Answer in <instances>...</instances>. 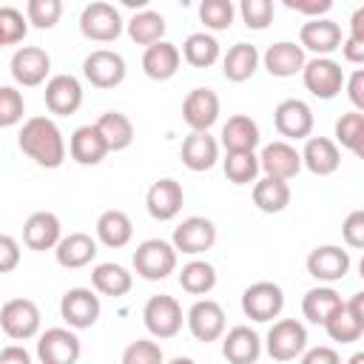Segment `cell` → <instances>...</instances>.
<instances>
[{
  "label": "cell",
  "instance_id": "1",
  "mask_svg": "<svg viewBox=\"0 0 364 364\" xmlns=\"http://www.w3.org/2000/svg\"><path fill=\"white\" fill-rule=\"evenodd\" d=\"M17 145L40 168H60L65 162V139L51 117H28L17 134Z\"/></svg>",
  "mask_w": 364,
  "mask_h": 364
},
{
  "label": "cell",
  "instance_id": "2",
  "mask_svg": "<svg viewBox=\"0 0 364 364\" xmlns=\"http://www.w3.org/2000/svg\"><path fill=\"white\" fill-rule=\"evenodd\" d=\"M134 270L145 282H162L176 270V247L165 239H145L134 250Z\"/></svg>",
  "mask_w": 364,
  "mask_h": 364
},
{
  "label": "cell",
  "instance_id": "3",
  "mask_svg": "<svg viewBox=\"0 0 364 364\" xmlns=\"http://www.w3.org/2000/svg\"><path fill=\"white\" fill-rule=\"evenodd\" d=\"M125 23H122V14L117 6L111 3H102V0H94L88 3L82 11H80V34L85 40H94V43H114L119 34H122Z\"/></svg>",
  "mask_w": 364,
  "mask_h": 364
},
{
  "label": "cell",
  "instance_id": "4",
  "mask_svg": "<svg viewBox=\"0 0 364 364\" xmlns=\"http://www.w3.org/2000/svg\"><path fill=\"white\" fill-rule=\"evenodd\" d=\"M264 350L273 361H293L301 358L307 350V327L299 318H279L264 336Z\"/></svg>",
  "mask_w": 364,
  "mask_h": 364
},
{
  "label": "cell",
  "instance_id": "5",
  "mask_svg": "<svg viewBox=\"0 0 364 364\" xmlns=\"http://www.w3.org/2000/svg\"><path fill=\"white\" fill-rule=\"evenodd\" d=\"M142 321H145V330L154 338H173L182 330V321H185L182 304L168 293L151 296L142 307Z\"/></svg>",
  "mask_w": 364,
  "mask_h": 364
},
{
  "label": "cell",
  "instance_id": "6",
  "mask_svg": "<svg viewBox=\"0 0 364 364\" xmlns=\"http://www.w3.org/2000/svg\"><path fill=\"white\" fill-rule=\"evenodd\" d=\"M40 307L31 299H9L0 307V327L14 341H28L40 333Z\"/></svg>",
  "mask_w": 364,
  "mask_h": 364
},
{
  "label": "cell",
  "instance_id": "7",
  "mask_svg": "<svg viewBox=\"0 0 364 364\" xmlns=\"http://www.w3.org/2000/svg\"><path fill=\"white\" fill-rule=\"evenodd\" d=\"M284 310V290L276 282H253L242 293V313L250 321H273Z\"/></svg>",
  "mask_w": 364,
  "mask_h": 364
},
{
  "label": "cell",
  "instance_id": "8",
  "mask_svg": "<svg viewBox=\"0 0 364 364\" xmlns=\"http://www.w3.org/2000/svg\"><path fill=\"white\" fill-rule=\"evenodd\" d=\"M100 296L91 287H71L60 299V316L71 330H88L100 318Z\"/></svg>",
  "mask_w": 364,
  "mask_h": 364
},
{
  "label": "cell",
  "instance_id": "9",
  "mask_svg": "<svg viewBox=\"0 0 364 364\" xmlns=\"http://www.w3.org/2000/svg\"><path fill=\"white\" fill-rule=\"evenodd\" d=\"M125 60L119 51L111 48H94L85 60H82V77L94 85V88H117L125 80Z\"/></svg>",
  "mask_w": 364,
  "mask_h": 364
},
{
  "label": "cell",
  "instance_id": "10",
  "mask_svg": "<svg viewBox=\"0 0 364 364\" xmlns=\"http://www.w3.org/2000/svg\"><path fill=\"white\" fill-rule=\"evenodd\" d=\"M301 80H304V88L313 97H318V100H333L336 94H341V88L347 82L341 65L333 57H313V60H307V65L301 71Z\"/></svg>",
  "mask_w": 364,
  "mask_h": 364
},
{
  "label": "cell",
  "instance_id": "11",
  "mask_svg": "<svg viewBox=\"0 0 364 364\" xmlns=\"http://www.w3.org/2000/svg\"><path fill=\"white\" fill-rule=\"evenodd\" d=\"M9 71H11V80L23 88H34V85H43L48 71H51V57L46 48L40 46H23L11 54V63H9ZM51 80V77H48Z\"/></svg>",
  "mask_w": 364,
  "mask_h": 364
},
{
  "label": "cell",
  "instance_id": "12",
  "mask_svg": "<svg viewBox=\"0 0 364 364\" xmlns=\"http://www.w3.org/2000/svg\"><path fill=\"white\" fill-rule=\"evenodd\" d=\"M82 347L71 327H48L37 338V358L40 364H77Z\"/></svg>",
  "mask_w": 364,
  "mask_h": 364
},
{
  "label": "cell",
  "instance_id": "13",
  "mask_svg": "<svg viewBox=\"0 0 364 364\" xmlns=\"http://www.w3.org/2000/svg\"><path fill=\"white\" fill-rule=\"evenodd\" d=\"M313 108L304 102V100H296V97H290V100H282L279 105H276V111H273V125H276V131H279V136H284V139H310V134H313Z\"/></svg>",
  "mask_w": 364,
  "mask_h": 364
},
{
  "label": "cell",
  "instance_id": "14",
  "mask_svg": "<svg viewBox=\"0 0 364 364\" xmlns=\"http://www.w3.org/2000/svg\"><path fill=\"white\" fill-rule=\"evenodd\" d=\"M171 245L176 247V253H188V256L208 253L216 245V225L205 216H188L173 228Z\"/></svg>",
  "mask_w": 364,
  "mask_h": 364
},
{
  "label": "cell",
  "instance_id": "15",
  "mask_svg": "<svg viewBox=\"0 0 364 364\" xmlns=\"http://www.w3.org/2000/svg\"><path fill=\"white\" fill-rule=\"evenodd\" d=\"M185 324L196 341H216L225 336V310L213 299H199L185 313Z\"/></svg>",
  "mask_w": 364,
  "mask_h": 364
},
{
  "label": "cell",
  "instance_id": "16",
  "mask_svg": "<svg viewBox=\"0 0 364 364\" xmlns=\"http://www.w3.org/2000/svg\"><path fill=\"white\" fill-rule=\"evenodd\" d=\"M43 100H46V108L54 117H71L82 105V85L74 74H54L46 82Z\"/></svg>",
  "mask_w": 364,
  "mask_h": 364
},
{
  "label": "cell",
  "instance_id": "17",
  "mask_svg": "<svg viewBox=\"0 0 364 364\" xmlns=\"http://www.w3.org/2000/svg\"><path fill=\"white\" fill-rule=\"evenodd\" d=\"M259 165L264 171V176H273V179H293L304 162H301V151H296L287 139H273L262 148L259 154Z\"/></svg>",
  "mask_w": 364,
  "mask_h": 364
},
{
  "label": "cell",
  "instance_id": "18",
  "mask_svg": "<svg viewBox=\"0 0 364 364\" xmlns=\"http://www.w3.org/2000/svg\"><path fill=\"white\" fill-rule=\"evenodd\" d=\"M182 205H185V191H182V185H179L176 179H171V176L156 179V182L148 188V193H145V208H148L151 219H156V222H171V219H176L179 210H182Z\"/></svg>",
  "mask_w": 364,
  "mask_h": 364
},
{
  "label": "cell",
  "instance_id": "19",
  "mask_svg": "<svg viewBox=\"0 0 364 364\" xmlns=\"http://www.w3.org/2000/svg\"><path fill=\"white\" fill-rule=\"evenodd\" d=\"M304 264H307V273L316 282L333 284V282H338V279L347 276V270H350V253L344 247H338V245H318V247H313L307 253V262Z\"/></svg>",
  "mask_w": 364,
  "mask_h": 364
},
{
  "label": "cell",
  "instance_id": "20",
  "mask_svg": "<svg viewBox=\"0 0 364 364\" xmlns=\"http://www.w3.org/2000/svg\"><path fill=\"white\" fill-rule=\"evenodd\" d=\"M23 242L28 250H57V245L63 242V225L60 216L51 210H37L26 219L23 225Z\"/></svg>",
  "mask_w": 364,
  "mask_h": 364
},
{
  "label": "cell",
  "instance_id": "21",
  "mask_svg": "<svg viewBox=\"0 0 364 364\" xmlns=\"http://www.w3.org/2000/svg\"><path fill=\"white\" fill-rule=\"evenodd\" d=\"M341 26L333 23L330 17H318V20H307L299 31V46L313 51L316 57H330L336 48H341Z\"/></svg>",
  "mask_w": 364,
  "mask_h": 364
},
{
  "label": "cell",
  "instance_id": "22",
  "mask_svg": "<svg viewBox=\"0 0 364 364\" xmlns=\"http://www.w3.org/2000/svg\"><path fill=\"white\" fill-rule=\"evenodd\" d=\"M262 63L267 68L270 77H296L304 71L307 65V57H304V48L299 43H290V40H279L273 46H267V51L262 54Z\"/></svg>",
  "mask_w": 364,
  "mask_h": 364
},
{
  "label": "cell",
  "instance_id": "23",
  "mask_svg": "<svg viewBox=\"0 0 364 364\" xmlns=\"http://www.w3.org/2000/svg\"><path fill=\"white\" fill-rule=\"evenodd\" d=\"M182 119L191 131H208L219 119V97L213 88H193L182 100Z\"/></svg>",
  "mask_w": 364,
  "mask_h": 364
},
{
  "label": "cell",
  "instance_id": "24",
  "mask_svg": "<svg viewBox=\"0 0 364 364\" xmlns=\"http://www.w3.org/2000/svg\"><path fill=\"white\" fill-rule=\"evenodd\" d=\"M179 156H182V165L188 171H193V173L210 171L216 165V159H219V142L208 131H191L182 139Z\"/></svg>",
  "mask_w": 364,
  "mask_h": 364
},
{
  "label": "cell",
  "instance_id": "25",
  "mask_svg": "<svg viewBox=\"0 0 364 364\" xmlns=\"http://www.w3.org/2000/svg\"><path fill=\"white\" fill-rule=\"evenodd\" d=\"M222 355L230 364H256L262 355V338L247 324H236L222 336Z\"/></svg>",
  "mask_w": 364,
  "mask_h": 364
},
{
  "label": "cell",
  "instance_id": "26",
  "mask_svg": "<svg viewBox=\"0 0 364 364\" xmlns=\"http://www.w3.org/2000/svg\"><path fill=\"white\" fill-rule=\"evenodd\" d=\"M179 63H182V51L168 40L154 43L142 51V71L148 80H156V82L171 80L179 71Z\"/></svg>",
  "mask_w": 364,
  "mask_h": 364
},
{
  "label": "cell",
  "instance_id": "27",
  "mask_svg": "<svg viewBox=\"0 0 364 364\" xmlns=\"http://www.w3.org/2000/svg\"><path fill=\"white\" fill-rule=\"evenodd\" d=\"M301 162L310 173L316 176H330L338 171L341 165V151L336 145V139H327V136H310L304 142V151H301Z\"/></svg>",
  "mask_w": 364,
  "mask_h": 364
},
{
  "label": "cell",
  "instance_id": "28",
  "mask_svg": "<svg viewBox=\"0 0 364 364\" xmlns=\"http://www.w3.org/2000/svg\"><path fill=\"white\" fill-rule=\"evenodd\" d=\"M68 154L77 165H100L111 151L97 125H80L68 139Z\"/></svg>",
  "mask_w": 364,
  "mask_h": 364
},
{
  "label": "cell",
  "instance_id": "29",
  "mask_svg": "<svg viewBox=\"0 0 364 364\" xmlns=\"http://www.w3.org/2000/svg\"><path fill=\"white\" fill-rule=\"evenodd\" d=\"M54 259L60 267L65 270H77V267H85L97 259V239H91L88 233L82 230H74L68 236H63V242L57 245L54 250Z\"/></svg>",
  "mask_w": 364,
  "mask_h": 364
},
{
  "label": "cell",
  "instance_id": "30",
  "mask_svg": "<svg viewBox=\"0 0 364 364\" xmlns=\"http://www.w3.org/2000/svg\"><path fill=\"white\" fill-rule=\"evenodd\" d=\"M259 48L253 43H236L222 57V74L230 82H247L259 68Z\"/></svg>",
  "mask_w": 364,
  "mask_h": 364
},
{
  "label": "cell",
  "instance_id": "31",
  "mask_svg": "<svg viewBox=\"0 0 364 364\" xmlns=\"http://www.w3.org/2000/svg\"><path fill=\"white\" fill-rule=\"evenodd\" d=\"M259 142H262L259 125L247 114H233L222 125V145H225L228 154L230 151H256Z\"/></svg>",
  "mask_w": 364,
  "mask_h": 364
},
{
  "label": "cell",
  "instance_id": "32",
  "mask_svg": "<svg viewBox=\"0 0 364 364\" xmlns=\"http://www.w3.org/2000/svg\"><path fill=\"white\" fill-rule=\"evenodd\" d=\"M341 307H344L341 296H338L333 287H327V284L307 290L304 299H301V313H304V318H307L310 324H321V327H324Z\"/></svg>",
  "mask_w": 364,
  "mask_h": 364
},
{
  "label": "cell",
  "instance_id": "33",
  "mask_svg": "<svg viewBox=\"0 0 364 364\" xmlns=\"http://www.w3.org/2000/svg\"><path fill=\"white\" fill-rule=\"evenodd\" d=\"M131 236H134V225H131V219H128L125 210L111 208V210L100 213V219H97V239L105 247H114V250L117 247H125L131 242Z\"/></svg>",
  "mask_w": 364,
  "mask_h": 364
},
{
  "label": "cell",
  "instance_id": "34",
  "mask_svg": "<svg viewBox=\"0 0 364 364\" xmlns=\"http://www.w3.org/2000/svg\"><path fill=\"white\" fill-rule=\"evenodd\" d=\"M131 284H134V276L117 262H102L91 270V287L102 296H111V299L125 296L131 290Z\"/></svg>",
  "mask_w": 364,
  "mask_h": 364
},
{
  "label": "cell",
  "instance_id": "35",
  "mask_svg": "<svg viewBox=\"0 0 364 364\" xmlns=\"http://www.w3.org/2000/svg\"><path fill=\"white\" fill-rule=\"evenodd\" d=\"M290 185L284 179H273V176H262L253 185V205L262 213H282L290 205Z\"/></svg>",
  "mask_w": 364,
  "mask_h": 364
},
{
  "label": "cell",
  "instance_id": "36",
  "mask_svg": "<svg viewBox=\"0 0 364 364\" xmlns=\"http://www.w3.org/2000/svg\"><path fill=\"white\" fill-rule=\"evenodd\" d=\"M94 125L102 134L108 151H125L134 142V122L122 111H105V114H100V119Z\"/></svg>",
  "mask_w": 364,
  "mask_h": 364
},
{
  "label": "cell",
  "instance_id": "37",
  "mask_svg": "<svg viewBox=\"0 0 364 364\" xmlns=\"http://www.w3.org/2000/svg\"><path fill=\"white\" fill-rule=\"evenodd\" d=\"M125 31L128 37L136 43V46H154V43H162L165 37V17L159 11H151V9H142L136 11L128 23H125Z\"/></svg>",
  "mask_w": 364,
  "mask_h": 364
},
{
  "label": "cell",
  "instance_id": "38",
  "mask_svg": "<svg viewBox=\"0 0 364 364\" xmlns=\"http://www.w3.org/2000/svg\"><path fill=\"white\" fill-rule=\"evenodd\" d=\"M219 43H216V37L213 34H208V31H193V34H188L185 37V43H182V57H185V63L188 65H193V68H210L216 60H219Z\"/></svg>",
  "mask_w": 364,
  "mask_h": 364
},
{
  "label": "cell",
  "instance_id": "39",
  "mask_svg": "<svg viewBox=\"0 0 364 364\" xmlns=\"http://www.w3.org/2000/svg\"><path fill=\"white\" fill-rule=\"evenodd\" d=\"M179 287L191 296H208L216 287V267L205 259H193L179 270Z\"/></svg>",
  "mask_w": 364,
  "mask_h": 364
},
{
  "label": "cell",
  "instance_id": "40",
  "mask_svg": "<svg viewBox=\"0 0 364 364\" xmlns=\"http://www.w3.org/2000/svg\"><path fill=\"white\" fill-rule=\"evenodd\" d=\"M222 168H225L228 182H233V185H250V182L256 185V176L262 171L256 151H230V154H225Z\"/></svg>",
  "mask_w": 364,
  "mask_h": 364
},
{
  "label": "cell",
  "instance_id": "41",
  "mask_svg": "<svg viewBox=\"0 0 364 364\" xmlns=\"http://www.w3.org/2000/svg\"><path fill=\"white\" fill-rule=\"evenodd\" d=\"M236 6L230 0H202L199 3V20L210 31H228L233 26Z\"/></svg>",
  "mask_w": 364,
  "mask_h": 364
},
{
  "label": "cell",
  "instance_id": "42",
  "mask_svg": "<svg viewBox=\"0 0 364 364\" xmlns=\"http://www.w3.org/2000/svg\"><path fill=\"white\" fill-rule=\"evenodd\" d=\"M28 17L14 9V6H3L0 9V46H14L28 34Z\"/></svg>",
  "mask_w": 364,
  "mask_h": 364
},
{
  "label": "cell",
  "instance_id": "43",
  "mask_svg": "<svg viewBox=\"0 0 364 364\" xmlns=\"http://www.w3.org/2000/svg\"><path fill=\"white\" fill-rule=\"evenodd\" d=\"M324 330H327V336H330L333 341H338V344H353V341H358L361 333H364V327L353 318V313L347 310V304L324 324Z\"/></svg>",
  "mask_w": 364,
  "mask_h": 364
},
{
  "label": "cell",
  "instance_id": "44",
  "mask_svg": "<svg viewBox=\"0 0 364 364\" xmlns=\"http://www.w3.org/2000/svg\"><path fill=\"white\" fill-rule=\"evenodd\" d=\"M26 17L34 28H54L63 17V3L60 0H28Z\"/></svg>",
  "mask_w": 364,
  "mask_h": 364
},
{
  "label": "cell",
  "instance_id": "45",
  "mask_svg": "<svg viewBox=\"0 0 364 364\" xmlns=\"http://www.w3.org/2000/svg\"><path fill=\"white\" fill-rule=\"evenodd\" d=\"M26 111V100L14 85H3L0 88V128H14L23 119Z\"/></svg>",
  "mask_w": 364,
  "mask_h": 364
},
{
  "label": "cell",
  "instance_id": "46",
  "mask_svg": "<svg viewBox=\"0 0 364 364\" xmlns=\"http://www.w3.org/2000/svg\"><path fill=\"white\" fill-rule=\"evenodd\" d=\"M122 364H165V355L156 341L136 338L122 350Z\"/></svg>",
  "mask_w": 364,
  "mask_h": 364
},
{
  "label": "cell",
  "instance_id": "47",
  "mask_svg": "<svg viewBox=\"0 0 364 364\" xmlns=\"http://www.w3.org/2000/svg\"><path fill=\"white\" fill-rule=\"evenodd\" d=\"M239 14H242V20H245L247 28L264 31L273 23V3L270 0H242Z\"/></svg>",
  "mask_w": 364,
  "mask_h": 364
},
{
  "label": "cell",
  "instance_id": "48",
  "mask_svg": "<svg viewBox=\"0 0 364 364\" xmlns=\"http://www.w3.org/2000/svg\"><path fill=\"white\" fill-rule=\"evenodd\" d=\"M361 128H364V114H361V111H347V114H341V117L336 119V145H341V148L350 151V145H353V139L358 136Z\"/></svg>",
  "mask_w": 364,
  "mask_h": 364
},
{
  "label": "cell",
  "instance_id": "49",
  "mask_svg": "<svg viewBox=\"0 0 364 364\" xmlns=\"http://www.w3.org/2000/svg\"><path fill=\"white\" fill-rule=\"evenodd\" d=\"M341 236H344V245L347 247L364 250V208L347 213V219L341 225Z\"/></svg>",
  "mask_w": 364,
  "mask_h": 364
},
{
  "label": "cell",
  "instance_id": "50",
  "mask_svg": "<svg viewBox=\"0 0 364 364\" xmlns=\"http://www.w3.org/2000/svg\"><path fill=\"white\" fill-rule=\"evenodd\" d=\"M20 264V245L11 233L0 236V273H11Z\"/></svg>",
  "mask_w": 364,
  "mask_h": 364
},
{
  "label": "cell",
  "instance_id": "51",
  "mask_svg": "<svg viewBox=\"0 0 364 364\" xmlns=\"http://www.w3.org/2000/svg\"><path fill=\"white\" fill-rule=\"evenodd\" d=\"M284 6L299 11V14H307L310 20H318V17H324L333 9L330 0H284Z\"/></svg>",
  "mask_w": 364,
  "mask_h": 364
},
{
  "label": "cell",
  "instance_id": "52",
  "mask_svg": "<svg viewBox=\"0 0 364 364\" xmlns=\"http://www.w3.org/2000/svg\"><path fill=\"white\" fill-rule=\"evenodd\" d=\"M344 88H347V97H350L353 108L364 114V68H355V71L347 77Z\"/></svg>",
  "mask_w": 364,
  "mask_h": 364
},
{
  "label": "cell",
  "instance_id": "53",
  "mask_svg": "<svg viewBox=\"0 0 364 364\" xmlns=\"http://www.w3.org/2000/svg\"><path fill=\"white\" fill-rule=\"evenodd\" d=\"M299 364H341V358H338V353H336L333 347H324V344H318V347H310V350H304Z\"/></svg>",
  "mask_w": 364,
  "mask_h": 364
},
{
  "label": "cell",
  "instance_id": "54",
  "mask_svg": "<svg viewBox=\"0 0 364 364\" xmlns=\"http://www.w3.org/2000/svg\"><path fill=\"white\" fill-rule=\"evenodd\" d=\"M0 364H31V353L20 344H6L0 350Z\"/></svg>",
  "mask_w": 364,
  "mask_h": 364
},
{
  "label": "cell",
  "instance_id": "55",
  "mask_svg": "<svg viewBox=\"0 0 364 364\" xmlns=\"http://www.w3.org/2000/svg\"><path fill=\"white\" fill-rule=\"evenodd\" d=\"M341 54H344V60H347V63L364 65V43H361V40H353V37H347V40L341 43Z\"/></svg>",
  "mask_w": 364,
  "mask_h": 364
},
{
  "label": "cell",
  "instance_id": "56",
  "mask_svg": "<svg viewBox=\"0 0 364 364\" xmlns=\"http://www.w3.org/2000/svg\"><path fill=\"white\" fill-rule=\"evenodd\" d=\"M344 304H347V310L353 313V318L364 327V290L353 293V296H350V301H344Z\"/></svg>",
  "mask_w": 364,
  "mask_h": 364
},
{
  "label": "cell",
  "instance_id": "57",
  "mask_svg": "<svg viewBox=\"0 0 364 364\" xmlns=\"http://www.w3.org/2000/svg\"><path fill=\"white\" fill-rule=\"evenodd\" d=\"M350 37L364 43V6H358V9L350 14Z\"/></svg>",
  "mask_w": 364,
  "mask_h": 364
},
{
  "label": "cell",
  "instance_id": "58",
  "mask_svg": "<svg viewBox=\"0 0 364 364\" xmlns=\"http://www.w3.org/2000/svg\"><path fill=\"white\" fill-rule=\"evenodd\" d=\"M350 151L358 156V159H364V128L358 131V136L353 139V145H350Z\"/></svg>",
  "mask_w": 364,
  "mask_h": 364
},
{
  "label": "cell",
  "instance_id": "59",
  "mask_svg": "<svg viewBox=\"0 0 364 364\" xmlns=\"http://www.w3.org/2000/svg\"><path fill=\"white\" fill-rule=\"evenodd\" d=\"M168 364H196L193 358H188V355H176V358H171Z\"/></svg>",
  "mask_w": 364,
  "mask_h": 364
},
{
  "label": "cell",
  "instance_id": "60",
  "mask_svg": "<svg viewBox=\"0 0 364 364\" xmlns=\"http://www.w3.org/2000/svg\"><path fill=\"white\" fill-rule=\"evenodd\" d=\"M347 364H364V350H361V353H353V355L347 358Z\"/></svg>",
  "mask_w": 364,
  "mask_h": 364
},
{
  "label": "cell",
  "instance_id": "61",
  "mask_svg": "<svg viewBox=\"0 0 364 364\" xmlns=\"http://www.w3.org/2000/svg\"><path fill=\"white\" fill-rule=\"evenodd\" d=\"M358 276L364 279V256H361V262H358Z\"/></svg>",
  "mask_w": 364,
  "mask_h": 364
}]
</instances>
